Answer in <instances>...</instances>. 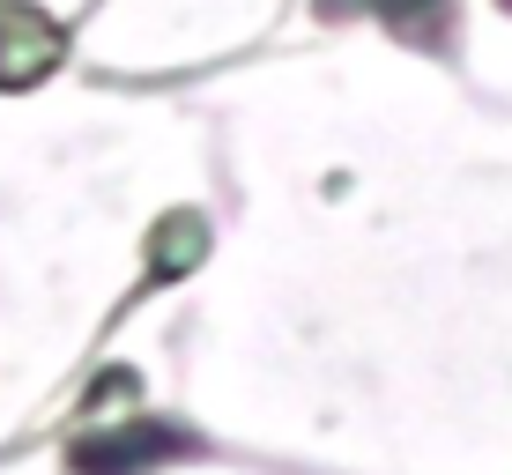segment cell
<instances>
[{
  "label": "cell",
  "mask_w": 512,
  "mask_h": 475,
  "mask_svg": "<svg viewBox=\"0 0 512 475\" xmlns=\"http://www.w3.org/2000/svg\"><path fill=\"white\" fill-rule=\"evenodd\" d=\"M505 8H512V0H505Z\"/></svg>",
  "instance_id": "obj_3"
},
{
  "label": "cell",
  "mask_w": 512,
  "mask_h": 475,
  "mask_svg": "<svg viewBox=\"0 0 512 475\" xmlns=\"http://www.w3.org/2000/svg\"><path fill=\"white\" fill-rule=\"evenodd\" d=\"M52 60H60V30L38 8H23V0H0V82L30 90Z\"/></svg>",
  "instance_id": "obj_2"
},
{
  "label": "cell",
  "mask_w": 512,
  "mask_h": 475,
  "mask_svg": "<svg viewBox=\"0 0 512 475\" xmlns=\"http://www.w3.org/2000/svg\"><path fill=\"white\" fill-rule=\"evenodd\" d=\"M179 453H201L186 431L156 424V416H134L119 431H97L75 446V475H149L156 461H179Z\"/></svg>",
  "instance_id": "obj_1"
}]
</instances>
